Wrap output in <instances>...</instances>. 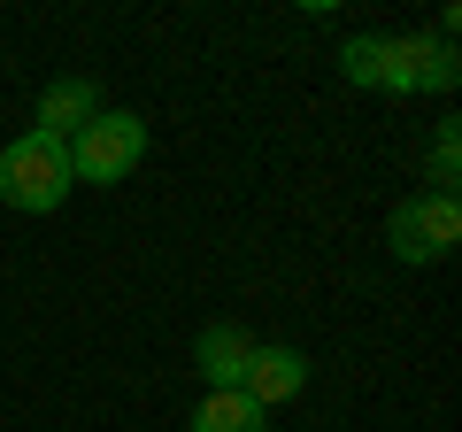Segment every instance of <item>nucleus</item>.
Wrapping results in <instances>:
<instances>
[{
  "label": "nucleus",
  "mask_w": 462,
  "mask_h": 432,
  "mask_svg": "<svg viewBox=\"0 0 462 432\" xmlns=\"http://www.w3.org/2000/svg\"><path fill=\"white\" fill-rule=\"evenodd\" d=\"M339 70L355 85H385V39H346L339 47Z\"/></svg>",
  "instance_id": "nucleus-10"
},
{
  "label": "nucleus",
  "mask_w": 462,
  "mask_h": 432,
  "mask_svg": "<svg viewBox=\"0 0 462 432\" xmlns=\"http://www.w3.org/2000/svg\"><path fill=\"white\" fill-rule=\"evenodd\" d=\"M254 348H263V340H254L247 324H208V333L193 340V371L208 379V394H231V386L247 379Z\"/></svg>",
  "instance_id": "nucleus-5"
},
{
  "label": "nucleus",
  "mask_w": 462,
  "mask_h": 432,
  "mask_svg": "<svg viewBox=\"0 0 462 432\" xmlns=\"http://www.w3.org/2000/svg\"><path fill=\"white\" fill-rule=\"evenodd\" d=\"M462 70L447 39H385V85L378 93H447Z\"/></svg>",
  "instance_id": "nucleus-4"
},
{
  "label": "nucleus",
  "mask_w": 462,
  "mask_h": 432,
  "mask_svg": "<svg viewBox=\"0 0 462 432\" xmlns=\"http://www.w3.org/2000/svg\"><path fill=\"white\" fill-rule=\"evenodd\" d=\"M69 155H62V139H39V132H23V139H8L0 147V201L8 209H23V216H54L69 201Z\"/></svg>",
  "instance_id": "nucleus-1"
},
{
  "label": "nucleus",
  "mask_w": 462,
  "mask_h": 432,
  "mask_svg": "<svg viewBox=\"0 0 462 432\" xmlns=\"http://www.w3.org/2000/svg\"><path fill=\"white\" fill-rule=\"evenodd\" d=\"M100 108H108V100H100L93 78H54L47 93H39V139H78Z\"/></svg>",
  "instance_id": "nucleus-7"
},
{
  "label": "nucleus",
  "mask_w": 462,
  "mask_h": 432,
  "mask_svg": "<svg viewBox=\"0 0 462 432\" xmlns=\"http://www.w3.org/2000/svg\"><path fill=\"white\" fill-rule=\"evenodd\" d=\"M193 432H270V417L254 409L239 386L231 394H200V409H193Z\"/></svg>",
  "instance_id": "nucleus-8"
},
{
  "label": "nucleus",
  "mask_w": 462,
  "mask_h": 432,
  "mask_svg": "<svg viewBox=\"0 0 462 432\" xmlns=\"http://www.w3.org/2000/svg\"><path fill=\"white\" fill-rule=\"evenodd\" d=\"M431 193H455V185H462V124L455 117H447L439 124V139H431Z\"/></svg>",
  "instance_id": "nucleus-9"
},
{
  "label": "nucleus",
  "mask_w": 462,
  "mask_h": 432,
  "mask_svg": "<svg viewBox=\"0 0 462 432\" xmlns=\"http://www.w3.org/2000/svg\"><path fill=\"white\" fill-rule=\"evenodd\" d=\"M62 155H69V178L78 185H116V178H132L139 155H147V124L132 108H100L78 139H62Z\"/></svg>",
  "instance_id": "nucleus-2"
},
{
  "label": "nucleus",
  "mask_w": 462,
  "mask_h": 432,
  "mask_svg": "<svg viewBox=\"0 0 462 432\" xmlns=\"http://www.w3.org/2000/svg\"><path fill=\"white\" fill-rule=\"evenodd\" d=\"M300 386H309V355H300V348H254V363H247V379H239V394L270 417L278 401H293Z\"/></svg>",
  "instance_id": "nucleus-6"
},
{
  "label": "nucleus",
  "mask_w": 462,
  "mask_h": 432,
  "mask_svg": "<svg viewBox=\"0 0 462 432\" xmlns=\"http://www.w3.org/2000/svg\"><path fill=\"white\" fill-rule=\"evenodd\" d=\"M393 255L401 263H439L447 248H462V201L455 193H416L393 209Z\"/></svg>",
  "instance_id": "nucleus-3"
}]
</instances>
